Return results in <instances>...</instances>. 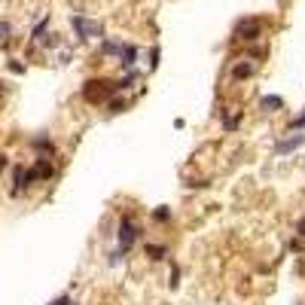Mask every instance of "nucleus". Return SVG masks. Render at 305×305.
I'll use <instances>...</instances> for the list:
<instances>
[{"label":"nucleus","mask_w":305,"mask_h":305,"mask_svg":"<svg viewBox=\"0 0 305 305\" xmlns=\"http://www.w3.org/2000/svg\"><path fill=\"white\" fill-rule=\"evenodd\" d=\"M137 238H140V226H137L134 220H129V217H122V220H119V232H116L119 250H122V254H129V250L137 244Z\"/></svg>","instance_id":"obj_1"},{"label":"nucleus","mask_w":305,"mask_h":305,"mask_svg":"<svg viewBox=\"0 0 305 305\" xmlns=\"http://www.w3.org/2000/svg\"><path fill=\"white\" fill-rule=\"evenodd\" d=\"M119 88H116V83H104V80H88L86 83V88H83V98L86 101H92V104H98V101H107L110 95H116Z\"/></svg>","instance_id":"obj_2"},{"label":"nucleus","mask_w":305,"mask_h":305,"mask_svg":"<svg viewBox=\"0 0 305 305\" xmlns=\"http://www.w3.org/2000/svg\"><path fill=\"white\" fill-rule=\"evenodd\" d=\"M70 28L77 31L80 43L95 40V37H101V34H104V25H101V22H88L86 15H70Z\"/></svg>","instance_id":"obj_3"},{"label":"nucleus","mask_w":305,"mask_h":305,"mask_svg":"<svg viewBox=\"0 0 305 305\" xmlns=\"http://www.w3.org/2000/svg\"><path fill=\"white\" fill-rule=\"evenodd\" d=\"M260 34H262V22L260 19H241L235 25V31H232V37L244 40V43H254V40H260Z\"/></svg>","instance_id":"obj_4"},{"label":"nucleus","mask_w":305,"mask_h":305,"mask_svg":"<svg viewBox=\"0 0 305 305\" xmlns=\"http://www.w3.org/2000/svg\"><path fill=\"white\" fill-rule=\"evenodd\" d=\"M302 143H305V134H293V137H287V140H278V143H275V153H278V156H287V153L299 150Z\"/></svg>","instance_id":"obj_5"},{"label":"nucleus","mask_w":305,"mask_h":305,"mask_svg":"<svg viewBox=\"0 0 305 305\" xmlns=\"http://www.w3.org/2000/svg\"><path fill=\"white\" fill-rule=\"evenodd\" d=\"M31 174H34V180H49V177L55 174V165H52L49 159H37V165L31 168Z\"/></svg>","instance_id":"obj_6"},{"label":"nucleus","mask_w":305,"mask_h":305,"mask_svg":"<svg viewBox=\"0 0 305 305\" xmlns=\"http://www.w3.org/2000/svg\"><path fill=\"white\" fill-rule=\"evenodd\" d=\"M31 150L40 153V159H49L52 153H55V143H52L49 137H34V140H31Z\"/></svg>","instance_id":"obj_7"},{"label":"nucleus","mask_w":305,"mask_h":305,"mask_svg":"<svg viewBox=\"0 0 305 305\" xmlns=\"http://www.w3.org/2000/svg\"><path fill=\"white\" fill-rule=\"evenodd\" d=\"M137 55H140V52H137V46H125V52H122V55H119V64L125 67V70H134V61H137Z\"/></svg>","instance_id":"obj_8"},{"label":"nucleus","mask_w":305,"mask_h":305,"mask_svg":"<svg viewBox=\"0 0 305 305\" xmlns=\"http://www.w3.org/2000/svg\"><path fill=\"white\" fill-rule=\"evenodd\" d=\"M125 46H129V43H122V40H104L101 43V55H122V52H125Z\"/></svg>","instance_id":"obj_9"},{"label":"nucleus","mask_w":305,"mask_h":305,"mask_svg":"<svg viewBox=\"0 0 305 305\" xmlns=\"http://www.w3.org/2000/svg\"><path fill=\"white\" fill-rule=\"evenodd\" d=\"M281 107H284V101H281L278 95H265V98L260 101V110H262V113H278Z\"/></svg>","instance_id":"obj_10"},{"label":"nucleus","mask_w":305,"mask_h":305,"mask_svg":"<svg viewBox=\"0 0 305 305\" xmlns=\"http://www.w3.org/2000/svg\"><path fill=\"white\" fill-rule=\"evenodd\" d=\"M147 257L156 260V262H162V260L168 257V247H165V244H147Z\"/></svg>","instance_id":"obj_11"},{"label":"nucleus","mask_w":305,"mask_h":305,"mask_svg":"<svg viewBox=\"0 0 305 305\" xmlns=\"http://www.w3.org/2000/svg\"><path fill=\"white\" fill-rule=\"evenodd\" d=\"M250 74H254V64H250V61H244V64H235V67H232V80H247Z\"/></svg>","instance_id":"obj_12"},{"label":"nucleus","mask_w":305,"mask_h":305,"mask_svg":"<svg viewBox=\"0 0 305 305\" xmlns=\"http://www.w3.org/2000/svg\"><path fill=\"white\" fill-rule=\"evenodd\" d=\"M125 107H129V101H125V98H113L110 104H107V113H122Z\"/></svg>","instance_id":"obj_13"},{"label":"nucleus","mask_w":305,"mask_h":305,"mask_svg":"<svg viewBox=\"0 0 305 305\" xmlns=\"http://www.w3.org/2000/svg\"><path fill=\"white\" fill-rule=\"evenodd\" d=\"M153 220H156V223H168V220H171V208H165V205L156 208V211H153Z\"/></svg>","instance_id":"obj_14"},{"label":"nucleus","mask_w":305,"mask_h":305,"mask_svg":"<svg viewBox=\"0 0 305 305\" xmlns=\"http://www.w3.org/2000/svg\"><path fill=\"white\" fill-rule=\"evenodd\" d=\"M46 28H49V19H43V22H40L37 28H34V31H31V37H34V40H43V34H46Z\"/></svg>","instance_id":"obj_15"},{"label":"nucleus","mask_w":305,"mask_h":305,"mask_svg":"<svg viewBox=\"0 0 305 305\" xmlns=\"http://www.w3.org/2000/svg\"><path fill=\"white\" fill-rule=\"evenodd\" d=\"M9 37H12V25L9 22H0V43L9 40Z\"/></svg>","instance_id":"obj_16"},{"label":"nucleus","mask_w":305,"mask_h":305,"mask_svg":"<svg viewBox=\"0 0 305 305\" xmlns=\"http://www.w3.org/2000/svg\"><path fill=\"white\" fill-rule=\"evenodd\" d=\"M296 129H305V110H302L296 119H290V131H296Z\"/></svg>","instance_id":"obj_17"},{"label":"nucleus","mask_w":305,"mask_h":305,"mask_svg":"<svg viewBox=\"0 0 305 305\" xmlns=\"http://www.w3.org/2000/svg\"><path fill=\"white\" fill-rule=\"evenodd\" d=\"M9 70H12V74H25V64L12 58V61H9Z\"/></svg>","instance_id":"obj_18"},{"label":"nucleus","mask_w":305,"mask_h":305,"mask_svg":"<svg viewBox=\"0 0 305 305\" xmlns=\"http://www.w3.org/2000/svg\"><path fill=\"white\" fill-rule=\"evenodd\" d=\"M177 284H180V268L171 265V287H177Z\"/></svg>","instance_id":"obj_19"},{"label":"nucleus","mask_w":305,"mask_h":305,"mask_svg":"<svg viewBox=\"0 0 305 305\" xmlns=\"http://www.w3.org/2000/svg\"><path fill=\"white\" fill-rule=\"evenodd\" d=\"M159 64V49H150V67Z\"/></svg>","instance_id":"obj_20"},{"label":"nucleus","mask_w":305,"mask_h":305,"mask_svg":"<svg viewBox=\"0 0 305 305\" xmlns=\"http://www.w3.org/2000/svg\"><path fill=\"white\" fill-rule=\"evenodd\" d=\"M296 235H299V238L305 235V217H302V220H299V226H296Z\"/></svg>","instance_id":"obj_21"},{"label":"nucleus","mask_w":305,"mask_h":305,"mask_svg":"<svg viewBox=\"0 0 305 305\" xmlns=\"http://www.w3.org/2000/svg\"><path fill=\"white\" fill-rule=\"evenodd\" d=\"M3 168H6V156H3V153H0V171H3Z\"/></svg>","instance_id":"obj_22"}]
</instances>
